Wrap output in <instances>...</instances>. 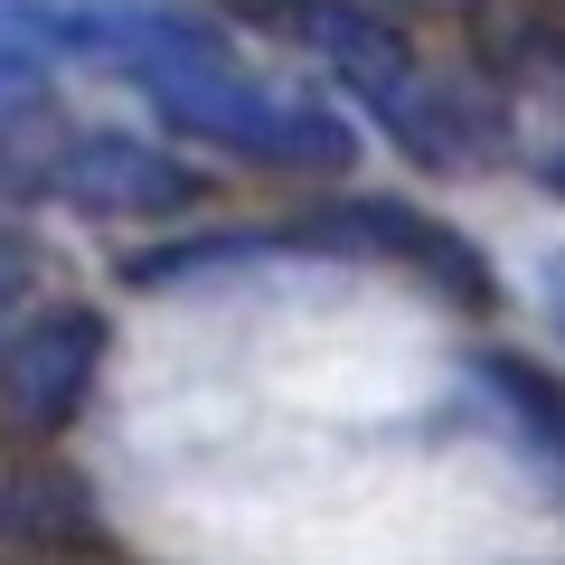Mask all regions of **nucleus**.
<instances>
[{"label":"nucleus","mask_w":565,"mask_h":565,"mask_svg":"<svg viewBox=\"0 0 565 565\" xmlns=\"http://www.w3.org/2000/svg\"><path fill=\"white\" fill-rule=\"evenodd\" d=\"M0 29L29 57H76L95 76L132 85L141 114L180 132L189 151H217L245 170H311L340 180L359 170V122L340 95H321V76H282L207 10L180 0H20L0 10Z\"/></svg>","instance_id":"nucleus-1"},{"label":"nucleus","mask_w":565,"mask_h":565,"mask_svg":"<svg viewBox=\"0 0 565 565\" xmlns=\"http://www.w3.org/2000/svg\"><path fill=\"white\" fill-rule=\"evenodd\" d=\"M29 104H47V66L29 57V47L10 39V29H0V122H20Z\"/></svg>","instance_id":"nucleus-7"},{"label":"nucleus","mask_w":565,"mask_h":565,"mask_svg":"<svg viewBox=\"0 0 565 565\" xmlns=\"http://www.w3.org/2000/svg\"><path fill=\"white\" fill-rule=\"evenodd\" d=\"M527 292H537V321H546V340L565 349V245H546V255H537V274H527Z\"/></svg>","instance_id":"nucleus-8"},{"label":"nucleus","mask_w":565,"mask_h":565,"mask_svg":"<svg viewBox=\"0 0 565 565\" xmlns=\"http://www.w3.org/2000/svg\"><path fill=\"white\" fill-rule=\"evenodd\" d=\"M274 39L302 47L311 76L349 104V122L396 141V161L444 170V180L500 161L509 141L500 104L471 95L444 57H424V39L396 10H377V0H274Z\"/></svg>","instance_id":"nucleus-2"},{"label":"nucleus","mask_w":565,"mask_h":565,"mask_svg":"<svg viewBox=\"0 0 565 565\" xmlns=\"http://www.w3.org/2000/svg\"><path fill=\"white\" fill-rule=\"evenodd\" d=\"M47 302H57V292H47V264H39V245H29V226L0 217V349L20 340Z\"/></svg>","instance_id":"nucleus-6"},{"label":"nucleus","mask_w":565,"mask_h":565,"mask_svg":"<svg viewBox=\"0 0 565 565\" xmlns=\"http://www.w3.org/2000/svg\"><path fill=\"white\" fill-rule=\"evenodd\" d=\"M0 180L20 199H47L66 217H189L207 199V180L170 151L141 141L122 122H76L57 104H29L20 122H0Z\"/></svg>","instance_id":"nucleus-3"},{"label":"nucleus","mask_w":565,"mask_h":565,"mask_svg":"<svg viewBox=\"0 0 565 565\" xmlns=\"http://www.w3.org/2000/svg\"><path fill=\"white\" fill-rule=\"evenodd\" d=\"M537 180H546V189L565 199V141H546V151H537Z\"/></svg>","instance_id":"nucleus-9"},{"label":"nucleus","mask_w":565,"mask_h":565,"mask_svg":"<svg viewBox=\"0 0 565 565\" xmlns=\"http://www.w3.org/2000/svg\"><path fill=\"white\" fill-rule=\"evenodd\" d=\"M0 10H20V0H0Z\"/></svg>","instance_id":"nucleus-10"},{"label":"nucleus","mask_w":565,"mask_h":565,"mask_svg":"<svg viewBox=\"0 0 565 565\" xmlns=\"http://www.w3.org/2000/svg\"><path fill=\"white\" fill-rule=\"evenodd\" d=\"M462 377H471V396L527 444V462L565 490V377H546V367L519 359V349H471Z\"/></svg>","instance_id":"nucleus-5"},{"label":"nucleus","mask_w":565,"mask_h":565,"mask_svg":"<svg viewBox=\"0 0 565 565\" xmlns=\"http://www.w3.org/2000/svg\"><path fill=\"white\" fill-rule=\"evenodd\" d=\"M104 349H114V321H104L95 302H47L20 340L0 349V396H10V415L39 424V434H57V424L95 396Z\"/></svg>","instance_id":"nucleus-4"}]
</instances>
